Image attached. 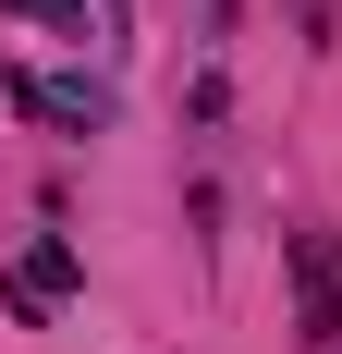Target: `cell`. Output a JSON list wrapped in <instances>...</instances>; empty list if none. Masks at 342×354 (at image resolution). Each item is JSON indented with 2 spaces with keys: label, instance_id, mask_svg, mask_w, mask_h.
<instances>
[{
  "label": "cell",
  "instance_id": "obj_1",
  "mask_svg": "<svg viewBox=\"0 0 342 354\" xmlns=\"http://www.w3.org/2000/svg\"><path fill=\"white\" fill-rule=\"evenodd\" d=\"M281 257H294V342L342 354V232H281Z\"/></svg>",
  "mask_w": 342,
  "mask_h": 354
},
{
  "label": "cell",
  "instance_id": "obj_2",
  "mask_svg": "<svg viewBox=\"0 0 342 354\" xmlns=\"http://www.w3.org/2000/svg\"><path fill=\"white\" fill-rule=\"evenodd\" d=\"M12 98H25L37 122H62V135H98L110 122V86H86V73H25Z\"/></svg>",
  "mask_w": 342,
  "mask_h": 354
},
{
  "label": "cell",
  "instance_id": "obj_3",
  "mask_svg": "<svg viewBox=\"0 0 342 354\" xmlns=\"http://www.w3.org/2000/svg\"><path fill=\"white\" fill-rule=\"evenodd\" d=\"M73 281H86V257H73V245H25V269H12V318H49Z\"/></svg>",
  "mask_w": 342,
  "mask_h": 354
},
{
  "label": "cell",
  "instance_id": "obj_4",
  "mask_svg": "<svg viewBox=\"0 0 342 354\" xmlns=\"http://www.w3.org/2000/svg\"><path fill=\"white\" fill-rule=\"evenodd\" d=\"M0 12H37V25H62V37H86V0H0Z\"/></svg>",
  "mask_w": 342,
  "mask_h": 354
},
{
  "label": "cell",
  "instance_id": "obj_5",
  "mask_svg": "<svg viewBox=\"0 0 342 354\" xmlns=\"http://www.w3.org/2000/svg\"><path fill=\"white\" fill-rule=\"evenodd\" d=\"M98 25H123V0H98Z\"/></svg>",
  "mask_w": 342,
  "mask_h": 354
}]
</instances>
